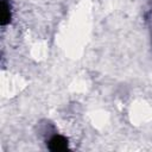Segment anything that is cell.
<instances>
[{
	"mask_svg": "<svg viewBox=\"0 0 152 152\" xmlns=\"http://www.w3.org/2000/svg\"><path fill=\"white\" fill-rule=\"evenodd\" d=\"M12 21V6L8 0H1V14L0 24L1 26H7Z\"/></svg>",
	"mask_w": 152,
	"mask_h": 152,
	"instance_id": "obj_2",
	"label": "cell"
},
{
	"mask_svg": "<svg viewBox=\"0 0 152 152\" xmlns=\"http://www.w3.org/2000/svg\"><path fill=\"white\" fill-rule=\"evenodd\" d=\"M46 146L52 152H62L69 148V139L63 134H53L46 141Z\"/></svg>",
	"mask_w": 152,
	"mask_h": 152,
	"instance_id": "obj_1",
	"label": "cell"
}]
</instances>
